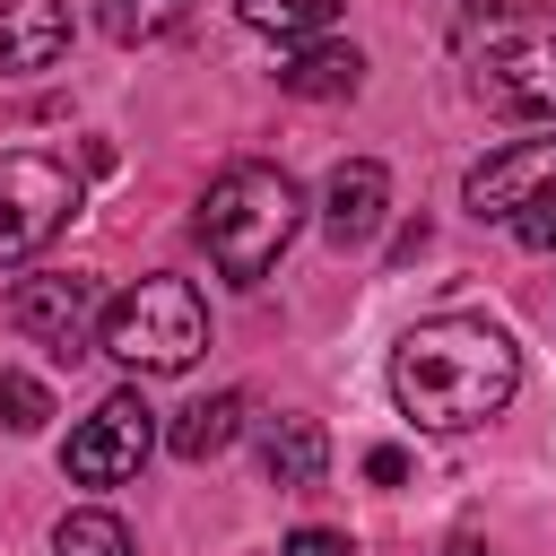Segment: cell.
I'll return each mask as SVG.
<instances>
[{"label": "cell", "mask_w": 556, "mask_h": 556, "mask_svg": "<svg viewBox=\"0 0 556 556\" xmlns=\"http://www.w3.org/2000/svg\"><path fill=\"white\" fill-rule=\"evenodd\" d=\"M356 78H365L356 43H295V61L278 70L287 96H356Z\"/></svg>", "instance_id": "12"}, {"label": "cell", "mask_w": 556, "mask_h": 556, "mask_svg": "<svg viewBox=\"0 0 556 556\" xmlns=\"http://www.w3.org/2000/svg\"><path fill=\"white\" fill-rule=\"evenodd\" d=\"M513 382H521V348L486 313H434V321L400 330V348H391V400L426 434L486 426L513 400Z\"/></svg>", "instance_id": "1"}, {"label": "cell", "mask_w": 556, "mask_h": 556, "mask_svg": "<svg viewBox=\"0 0 556 556\" xmlns=\"http://www.w3.org/2000/svg\"><path fill=\"white\" fill-rule=\"evenodd\" d=\"M261 469H269V486H313V478L330 469L321 417H269V426H261Z\"/></svg>", "instance_id": "11"}, {"label": "cell", "mask_w": 556, "mask_h": 556, "mask_svg": "<svg viewBox=\"0 0 556 556\" xmlns=\"http://www.w3.org/2000/svg\"><path fill=\"white\" fill-rule=\"evenodd\" d=\"M9 330H26L35 348H52L61 365H78V356L96 348V330H104L96 278H78V269H35V278H17V287H9Z\"/></svg>", "instance_id": "5"}, {"label": "cell", "mask_w": 556, "mask_h": 556, "mask_svg": "<svg viewBox=\"0 0 556 556\" xmlns=\"http://www.w3.org/2000/svg\"><path fill=\"white\" fill-rule=\"evenodd\" d=\"M78 208V174L43 148H0V261L43 252Z\"/></svg>", "instance_id": "4"}, {"label": "cell", "mask_w": 556, "mask_h": 556, "mask_svg": "<svg viewBox=\"0 0 556 556\" xmlns=\"http://www.w3.org/2000/svg\"><path fill=\"white\" fill-rule=\"evenodd\" d=\"M513 235H521L530 252H556V191H547V200H530V208L513 217Z\"/></svg>", "instance_id": "18"}, {"label": "cell", "mask_w": 556, "mask_h": 556, "mask_svg": "<svg viewBox=\"0 0 556 556\" xmlns=\"http://www.w3.org/2000/svg\"><path fill=\"white\" fill-rule=\"evenodd\" d=\"M70 52V9L61 0H0V78H35Z\"/></svg>", "instance_id": "10"}, {"label": "cell", "mask_w": 556, "mask_h": 556, "mask_svg": "<svg viewBox=\"0 0 556 556\" xmlns=\"http://www.w3.org/2000/svg\"><path fill=\"white\" fill-rule=\"evenodd\" d=\"M52 556H130V521L122 513H61V530H52Z\"/></svg>", "instance_id": "15"}, {"label": "cell", "mask_w": 556, "mask_h": 556, "mask_svg": "<svg viewBox=\"0 0 556 556\" xmlns=\"http://www.w3.org/2000/svg\"><path fill=\"white\" fill-rule=\"evenodd\" d=\"M478 104L539 122L556 113V35H521V43H486L478 52Z\"/></svg>", "instance_id": "7"}, {"label": "cell", "mask_w": 556, "mask_h": 556, "mask_svg": "<svg viewBox=\"0 0 556 556\" xmlns=\"http://www.w3.org/2000/svg\"><path fill=\"white\" fill-rule=\"evenodd\" d=\"M382 200H391V174H382L374 156H348V165H330V182H321V235H330L339 252L374 243V226H382Z\"/></svg>", "instance_id": "9"}, {"label": "cell", "mask_w": 556, "mask_h": 556, "mask_svg": "<svg viewBox=\"0 0 556 556\" xmlns=\"http://www.w3.org/2000/svg\"><path fill=\"white\" fill-rule=\"evenodd\" d=\"M287 556H348V539H339V530H295Z\"/></svg>", "instance_id": "20"}, {"label": "cell", "mask_w": 556, "mask_h": 556, "mask_svg": "<svg viewBox=\"0 0 556 556\" xmlns=\"http://www.w3.org/2000/svg\"><path fill=\"white\" fill-rule=\"evenodd\" d=\"M148 443H156V408H148L139 391H113V400H96V417H78V434L61 443V478H78V486H122V478H139Z\"/></svg>", "instance_id": "6"}, {"label": "cell", "mask_w": 556, "mask_h": 556, "mask_svg": "<svg viewBox=\"0 0 556 556\" xmlns=\"http://www.w3.org/2000/svg\"><path fill=\"white\" fill-rule=\"evenodd\" d=\"M96 17H104L113 43H156V35H174L191 17V0H104Z\"/></svg>", "instance_id": "16"}, {"label": "cell", "mask_w": 556, "mask_h": 556, "mask_svg": "<svg viewBox=\"0 0 556 556\" xmlns=\"http://www.w3.org/2000/svg\"><path fill=\"white\" fill-rule=\"evenodd\" d=\"M295 217H304V191L278 174V165H226L208 191H200V243H208V261L235 278V287H252V278H269V261L287 252V235H295Z\"/></svg>", "instance_id": "2"}, {"label": "cell", "mask_w": 556, "mask_h": 556, "mask_svg": "<svg viewBox=\"0 0 556 556\" xmlns=\"http://www.w3.org/2000/svg\"><path fill=\"white\" fill-rule=\"evenodd\" d=\"M547 191H556V139H513V148H495L486 165H469V182H460L469 217H521V208L547 200Z\"/></svg>", "instance_id": "8"}, {"label": "cell", "mask_w": 556, "mask_h": 556, "mask_svg": "<svg viewBox=\"0 0 556 556\" xmlns=\"http://www.w3.org/2000/svg\"><path fill=\"white\" fill-rule=\"evenodd\" d=\"M252 35H278V43H321L339 26V0H235Z\"/></svg>", "instance_id": "14"}, {"label": "cell", "mask_w": 556, "mask_h": 556, "mask_svg": "<svg viewBox=\"0 0 556 556\" xmlns=\"http://www.w3.org/2000/svg\"><path fill=\"white\" fill-rule=\"evenodd\" d=\"M235 434H243V391H208V400H191V408L174 417V434H165V443H174L182 460H217Z\"/></svg>", "instance_id": "13"}, {"label": "cell", "mask_w": 556, "mask_h": 556, "mask_svg": "<svg viewBox=\"0 0 556 556\" xmlns=\"http://www.w3.org/2000/svg\"><path fill=\"white\" fill-rule=\"evenodd\" d=\"M96 348L130 374H182L200 348H208V313H200V287L191 278H139L104 304V330Z\"/></svg>", "instance_id": "3"}, {"label": "cell", "mask_w": 556, "mask_h": 556, "mask_svg": "<svg viewBox=\"0 0 556 556\" xmlns=\"http://www.w3.org/2000/svg\"><path fill=\"white\" fill-rule=\"evenodd\" d=\"M452 556H486V547H478V539H452Z\"/></svg>", "instance_id": "21"}, {"label": "cell", "mask_w": 556, "mask_h": 556, "mask_svg": "<svg viewBox=\"0 0 556 556\" xmlns=\"http://www.w3.org/2000/svg\"><path fill=\"white\" fill-rule=\"evenodd\" d=\"M43 417H52V391H43V382H26L17 365H0V426H9V434H35Z\"/></svg>", "instance_id": "17"}, {"label": "cell", "mask_w": 556, "mask_h": 556, "mask_svg": "<svg viewBox=\"0 0 556 556\" xmlns=\"http://www.w3.org/2000/svg\"><path fill=\"white\" fill-rule=\"evenodd\" d=\"M365 478H374V486H400V478H408V452H400V443H374V452H365Z\"/></svg>", "instance_id": "19"}]
</instances>
